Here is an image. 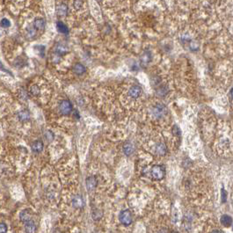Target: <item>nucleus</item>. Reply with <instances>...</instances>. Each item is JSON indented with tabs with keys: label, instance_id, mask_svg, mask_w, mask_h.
I'll return each mask as SVG.
<instances>
[{
	"label": "nucleus",
	"instance_id": "31",
	"mask_svg": "<svg viewBox=\"0 0 233 233\" xmlns=\"http://www.w3.org/2000/svg\"><path fill=\"white\" fill-rule=\"evenodd\" d=\"M172 133H173L175 136H178V134L180 135V129H179L178 126H174V127H173V129H172Z\"/></svg>",
	"mask_w": 233,
	"mask_h": 233
},
{
	"label": "nucleus",
	"instance_id": "12",
	"mask_svg": "<svg viewBox=\"0 0 233 233\" xmlns=\"http://www.w3.org/2000/svg\"><path fill=\"white\" fill-rule=\"evenodd\" d=\"M56 29H57V31H58L60 34H65V35L69 34V33H70L69 27H68L63 22H62V21H58V22L56 23Z\"/></svg>",
	"mask_w": 233,
	"mask_h": 233
},
{
	"label": "nucleus",
	"instance_id": "15",
	"mask_svg": "<svg viewBox=\"0 0 233 233\" xmlns=\"http://www.w3.org/2000/svg\"><path fill=\"white\" fill-rule=\"evenodd\" d=\"M36 231V225L34 221H28L25 223V231L26 233H34Z\"/></svg>",
	"mask_w": 233,
	"mask_h": 233
},
{
	"label": "nucleus",
	"instance_id": "33",
	"mask_svg": "<svg viewBox=\"0 0 233 233\" xmlns=\"http://www.w3.org/2000/svg\"><path fill=\"white\" fill-rule=\"evenodd\" d=\"M74 117H75V118H77V119H79V118H80V116H79V113H78V111H74Z\"/></svg>",
	"mask_w": 233,
	"mask_h": 233
},
{
	"label": "nucleus",
	"instance_id": "32",
	"mask_svg": "<svg viewBox=\"0 0 233 233\" xmlns=\"http://www.w3.org/2000/svg\"><path fill=\"white\" fill-rule=\"evenodd\" d=\"M21 97L23 99V100H27V94H26V91H21Z\"/></svg>",
	"mask_w": 233,
	"mask_h": 233
},
{
	"label": "nucleus",
	"instance_id": "14",
	"mask_svg": "<svg viewBox=\"0 0 233 233\" xmlns=\"http://www.w3.org/2000/svg\"><path fill=\"white\" fill-rule=\"evenodd\" d=\"M68 13V6L67 5L62 3L57 6V15L59 17H65Z\"/></svg>",
	"mask_w": 233,
	"mask_h": 233
},
{
	"label": "nucleus",
	"instance_id": "24",
	"mask_svg": "<svg viewBox=\"0 0 233 233\" xmlns=\"http://www.w3.org/2000/svg\"><path fill=\"white\" fill-rule=\"evenodd\" d=\"M0 26L3 28H8V27H11V21L8 19H6V18H4L0 21Z\"/></svg>",
	"mask_w": 233,
	"mask_h": 233
},
{
	"label": "nucleus",
	"instance_id": "1",
	"mask_svg": "<svg viewBox=\"0 0 233 233\" xmlns=\"http://www.w3.org/2000/svg\"><path fill=\"white\" fill-rule=\"evenodd\" d=\"M59 111L62 115H69L73 111V106L68 100H63L59 104Z\"/></svg>",
	"mask_w": 233,
	"mask_h": 233
},
{
	"label": "nucleus",
	"instance_id": "28",
	"mask_svg": "<svg viewBox=\"0 0 233 233\" xmlns=\"http://www.w3.org/2000/svg\"><path fill=\"white\" fill-rule=\"evenodd\" d=\"M73 5H74V8L76 10H79L83 5V1L82 0H75Z\"/></svg>",
	"mask_w": 233,
	"mask_h": 233
},
{
	"label": "nucleus",
	"instance_id": "20",
	"mask_svg": "<svg viewBox=\"0 0 233 233\" xmlns=\"http://www.w3.org/2000/svg\"><path fill=\"white\" fill-rule=\"evenodd\" d=\"M166 146L164 142H159L157 147H156V152L158 154V155H164L166 153Z\"/></svg>",
	"mask_w": 233,
	"mask_h": 233
},
{
	"label": "nucleus",
	"instance_id": "7",
	"mask_svg": "<svg viewBox=\"0 0 233 233\" xmlns=\"http://www.w3.org/2000/svg\"><path fill=\"white\" fill-rule=\"evenodd\" d=\"M142 94V88L139 85H133L129 91V95L132 99H137Z\"/></svg>",
	"mask_w": 233,
	"mask_h": 233
},
{
	"label": "nucleus",
	"instance_id": "9",
	"mask_svg": "<svg viewBox=\"0 0 233 233\" xmlns=\"http://www.w3.org/2000/svg\"><path fill=\"white\" fill-rule=\"evenodd\" d=\"M43 148H44V143L40 139L34 141L31 145V150L34 153H41L43 151Z\"/></svg>",
	"mask_w": 233,
	"mask_h": 233
},
{
	"label": "nucleus",
	"instance_id": "37",
	"mask_svg": "<svg viewBox=\"0 0 233 233\" xmlns=\"http://www.w3.org/2000/svg\"><path fill=\"white\" fill-rule=\"evenodd\" d=\"M97 1H101V0H97Z\"/></svg>",
	"mask_w": 233,
	"mask_h": 233
},
{
	"label": "nucleus",
	"instance_id": "25",
	"mask_svg": "<svg viewBox=\"0 0 233 233\" xmlns=\"http://www.w3.org/2000/svg\"><path fill=\"white\" fill-rule=\"evenodd\" d=\"M27 35H28L30 38L34 37L35 34H36V29L34 28V27H31V26H29V27L27 28Z\"/></svg>",
	"mask_w": 233,
	"mask_h": 233
},
{
	"label": "nucleus",
	"instance_id": "16",
	"mask_svg": "<svg viewBox=\"0 0 233 233\" xmlns=\"http://www.w3.org/2000/svg\"><path fill=\"white\" fill-rule=\"evenodd\" d=\"M45 26H46V21L44 19H41V18L36 19L34 22V27L37 30H43Z\"/></svg>",
	"mask_w": 233,
	"mask_h": 233
},
{
	"label": "nucleus",
	"instance_id": "18",
	"mask_svg": "<svg viewBox=\"0 0 233 233\" xmlns=\"http://www.w3.org/2000/svg\"><path fill=\"white\" fill-rule=\"evenodd\" d=\"M221 223L224 227H230L232 224V218L228 215H223L221 217Z\"/></svg>",
	"mask_w": 233,
	"mask_h": 233
},
{
	"label": "nucleus",
	"instance_id": "38",
	"mask_svg": "<svg viewBox=\"0 0 233 233\" xmlns=\"http://www.w3.org/2000/svg\"><path fill=\"white\" fill-rule=\"evenodd\" d=\"M232 230H233V228H232Z\"/></svg>",
	"mask_w": 233,
	"mask_h": 233
},
{
	"label": "nucleus",
	"instance_id": "10",
	"mask_svg": "<svg viewBox=\"0 0 233 233\" xmlns=\"http://www.w3.org/2000/svg\"><path fill=\"white\" fill-rule=\"evenodd\" d=\"M55 52H56V54L60 55L62 56L66 55V54L69 52V49H68V47H67L65 44L58 43V44H56V48H55Z\"/></svg>",
	"mask_w": 233,
	"mask_h": 233
},
{
	"label": "nucleus",
	"instance_id": "5",
	"mask_svg": "<svg viewBox=\"0 0 233 233\" xmlns=\"http://www.w3.org/2000/svg\"><path fill=\"white\" fill-rule=\"evenodd\" d=\"M85 185H86V188L89 192L93 191L98 185V180L94 176H89L86 178L85 180Z\"/></svg>",
	"mask_w": 233,
	"mask_h": 233
},
{
	"label": "nucleus",
	"instance_id": "35",
	"mask_svg": "<svg viewBox=\"0 0 233 233\" xmlns=\"http://www.w3.org/2000/svg\"><path fill=\"white\" fill-rule=\"evenodd\" d=\"M212 233H222L220 231H218V230H215V231H213Z\"/></svg>",
	"mask_w": 233,
	"mask_h": 233
},
{
	"label": "nucleus",
	"instance_id": "27",
	"mask_svg": "<svg viewBox=\"0 0 233 233\" xmlns=\"http://www.w3.org/2000/svg\"><path fill=\"white\" fill-rule=\"evenodd\" d=\"M8 226L5 223H0V233H7Z\"/></svg>",
	"mask_w": 233,
	"mask_h": 233
},
{
	"label": "nucleus",
	"instance_id": "8",
	"mask_svg": "<svg viewBox=\"0 0 233 233\" xmlns=\"http://www.w3.org/2000/svg\"><path fill=\"white\" fill-rule=\"evenodd\" d=\"M72 205L76 209H81V208H83L84 205H85L84 198L82 197L81 195H79V194H77V195L73 196V198H72Z\"/></svg>",
	"mask_w": 233,
	"mask_h": 233
},
{
	"label": "nucleus",
	"instance_id": "29",
	"mask_svg": "<svg viewBox=\"0 0 233 233\" xmlns=\"http://www.w3.org/2000/svg\"><path fill=\"white\" fill-rule=\"evenodd\" d=\"M221 198H222V203H225L226 200H227V192L224 190V188H222V191H221Z\"/></svg>",
	"mask_w": 233,
	"mask_h": 233
},
{
	"label": "nucleus",
	"instance_id": "30",
	"mask_svg": "<svg viewBox=\"0 0 233 233\" xmlns=\"http://www.w3.org/2000/svg\"><path fill=\"white\" fill-rule=\"evenodd\" d=\"M0 70L2 71H4V72H6V73H8V74H10L11 76H12V74H11V72L10 71H8L6 68H5V66L3 65V63H2V62L0 61Z\"/></svg>",
	"mask_w": 233,
	"mask_h": 233
},
{
	"label": "nucleus",
	"instance_id": "11",
	"mask_svg": "<svg viewBox=\"0 0 233 233\" xmlns=\"http://www.w3.org/2000/svg\"><path fill=\"white\" fill-rule=\"evenodd\" d=\"M30 113H29L28 110H27V109L21 110V111L19 112V113H18V118H19V120H20L21 122H27V121L30 120Z\"/></svg>",
	"mask_w": 233,
	"mask_h": 233
},
{
	"label": "nucleus",
	"instance_id": "26",
	"mask_svg": "<svg viewBox=\"0 0 233 233\" xmlns=\"http://www.w3.org/2000/svg\"><path fill=\"white\" fill-rule=\"evenodd\" d=\"M51 60L54 63H58L60 60H61V56L56 54V52L54 54H52V56H51Z\"/></svg>",
	"mask_w": 233,
	"mask_h": 233
},
{
	"label": "nucleus",
	"instance_id": "36",
	"mask_svg": "<svg viewBox=\"0 0 233 233\" xmlns=\"http://www.w3.org/2000/svg\"><path fill=\"white\" fill-rule=\"evenodd\" d=\"M231 97L233 98V88L231 89Z\"/></svg>",
	"mask_w": 233,
	"mask_h": 233
},
{
	"label": "nucleus",
	"instance_id": "6",
	"mask_svg": "<svg viewBox=\"0 0 233 233\" xmlns=\"http://www.w3.org/2000/svg\"><path fill=\"white\" fill-rule=\"evenodd\" d=\"M151 61H152V53L149 50L144 51L141 56V58H140V62H141L142 66L146 67Z\"/></svg>",
	"mask_w": 233,
	"mask_h": 233
},
{
	"label": "nucleus",
	"instance_id": "19",
	"mask_svg": "<svg viewBox=\"0 0 233 233\" xmlns=\"http://www.w3.org/2000/svg\"><path fill=\"white\" fill-rule=\"evenodd\" d=\"M123 152L127 156H130L134 152V146H133L131 142H126L123 145Z\"/></svg>",
	"mask_w": 233,
	"mask_h": 233
},
{
	"label": "nucleus",
	"instance_id": "21",
	"mask_svg": "<svg viewBox=\"0 0 233 233\" xmlns=\"http://www.w3.org/2000/svg\"><path fill=\"white\" fill-rule=\"evenodd\" d=\"M30 92L34 96H38L41 92V89L37 85H33L30 87Z\"/></svg>",
	"mask_w": 233,
	"mask_h": 233
},
{
	"label": "nucleus",
	"instance_id": "13",
	"mask_svg": "<svg viewBox=\"0 0 233 233\" xmlns=\"http://www.w3.org/2000/svg\"><path fill=\"white\" fill-rule=\"evenodd\" d=\"M72 70H73L74 73H75L76 75L81 76V75H83V74L86 71V68H85V66L83 65L82 63H76V64L73 66Z\"/></svg>",
	"mask_w": 233,
	"mask_h": 233
},
{
	"label": "nucleus",
	"instance_id": "22",
	"mask_svg": "<svg viewBox=\"0 0 233 233\" xmlns=\"http://www.w3.org/2000/svg\"><path fill=\"white\" fill-rule=\"evenodd\" d=\"M44 137H45V139H46L48 142H50L54 140L55 135H54V133L51 131V130H47V131L44 133Z\"/></svg>",
	"mask_w": 233,
	"mask_h": 233
},
{
	"label": "nucleus",
	"instance_id": "23",
	"mask_svg": "<svg viewBox=\"0 0 233 233\" xmlns=\"http://www.w3.org/2000/svg\"><path fill=\"white\" fill-rule=\"evenodd\" d=\"M34 49L39 52V55L41 56L44 57V56H45V46H43V45H36V46L34 47Z\"/></svg>",
	"mask_w": 233,
	"mask_h": 233
},
{
	"label": "nucleus",
	"instance_id": "4",
	"mask_svg": "<svg viewBox=\"0 0 233 233\" xmlns=\"http://www.w3.org/2000/svg\"><path fill=\"white\" fill-rule=\"evenodd\" d=\"M166 112H167V108L163 104H157L152 109V113H153L154 116L157 118H160L164 116L166 113Z\"/></svg>",
	"mask_w": 233,
	"mask_h": 233
},
{
	"label": "nucleus",
	"instance_id": "3",
	"mask_svg": "<svg viewBox=\"0 0 233 233\" xmlns=\"http://www.w3.org/2000/svg\"><path fill=\"white\" fill-rule=\"evenodd\" d=\"M152 175L155 180H162L164 177V168L162 165H154L152 168Z\"/></svg>",
	"mask_w": 233,
	"mask_h": 233
},
{
	"label": "nucleus",
	"instance_id": "2",
	"mask_svg": "<svg viewBox=\"0 0 233 233\" xmlns=\"http://www.w3.org/2000/svg\"><path fill=\"white\" fill-rule=\"evenodd\" d=\"M119 219L120 222L125 225V226H129L132 223V214L129 209H125L121 212L120 215H119Z\"/></svg>",
	"mask_w": 233,
	"mask_h": 233
},
{
	"label": "nucleus",
	"instance_id": "34",
	"mask_svg": "<svg viewBox=\"0 0 233 233\" xmlns=\"http://www.w3.org/2000/svg\"><path fill=\"white\" fill-rule=\"evenodd\" d=\"M158 233H170V232H169L166 229H162L161 231H158Z\"/></svg>",
	"mask_w": 233,
	"mask_h": 233
},
{
	"label": "nucleus",
	"instance_id": "17",
	"mask_svg": "<svg viewBox=\"0 0 233 233\" xmlns=\"http://www.w3.org/2000/svg\"><path fill=\"white\" fill-rule=\"evenodd\" d=\"M20 219L21 222L23 223H27L31 220V213L29 212L28 209H24L20 213Z\"/></svg>",
	"mask_w": 233,
	"mask_h": 233
}]
</instances>
